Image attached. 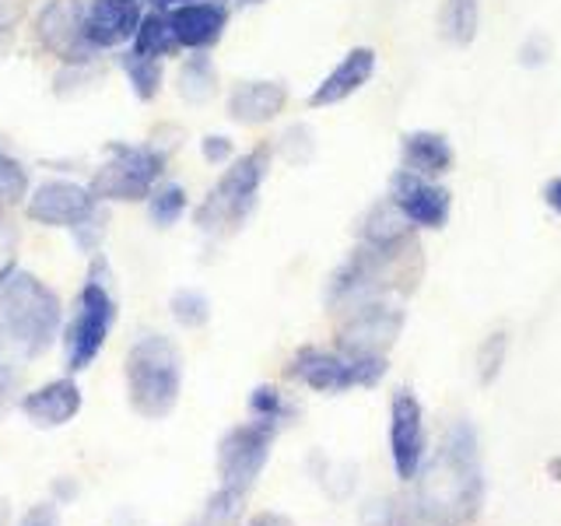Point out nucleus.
<instances>
[{
  "mask_svg": "<svg viewBox=\"0 0 561 526\" xmlns=\"http://www.w3.org/2000/svg\"><path fill=\"white\" fill-rule=\"evenodd\" d=\"M390 453L393 470L400 481H414L425 467L428 435H425V414L411 390H397L390 403Z\"/></svg>",
  "mask_w": 561,
  "mask_h": 526,
  "instance_id": "13",
  "label": "nucleus"
},
{
  "mask_svg": "<svg viewBox=\"0 0 561 526\" xmlns=\"http://www.w3.org/2000/svg\"><path fill=\"white\" fill-rule=\"evenodd\" d=\"M543 57H551V46H548V39L537 32V35H530V39L523 43V49H519V60L526 64V67H540L543 64Z\"/></svg>",
  "mask_w": 561,
  "mask_h": 526,
  "instance_id": "37",
  "label": "nucleus"
},
{
  "mask_svg": "<svg viewBox=\"0 0 561 526\" xmlns=\"http://www.w3.org/2000/svg\"><path fill=\"white\" fill-rule=\"evenodd\" d=\"M102 201L92 197V190L70 180H46L25 201V218L43 228H75L92 215Z\"/></svg>",
  "mask_w": 561,
  "mask_h": 526,
  "instance_id": "12",
  "label": "nucleus"
},
{
  "mask_svg": "<svg viewBox=\"0 0 561 526\" xmlns=\"http://www.w3.org/2000/svg\"><path fill=\"white\" fill-rule=\"evenodd\" d=\"M175 92L190 105H204L218 95V67L207 53H193L180 64V75H175Z\"/></svg>",
  "mask_w": 561,
  "mask_h": 526,
  "instance_id": "22",
  "label": "nucleus"
},
{
  "mask_svg": "<svg viewBox=\"0 0 561 526\" xmlns=\"http://www.w3.org/2000/svg\"><path fill=\"white\" fill-rule=\"evenodd\" d=\"M373 70H376V53L373 49H368V46L351 49L347 57L333 67L320 84H316V92L309 95V105H312V110H323V105H337V102L351 99L362 84H368Z\"/></svg>",
  "mask_w": 561,
  "mask_h": 526,
  "instance_id": "18",
  "label": "nucleus"
},
{
  "mask_svg": "<svg viewBox=\"0 0 561 526\" xmlns=\"http://www.w3.org/2000/svg\"><path fill=\"white\" fill-rule=\"evenodd\" d=\"M169 309H172V320L186 330H197L210 320V298L197 288H180L169 298Z\"/></svg>",
  "mask_w": 561,
  "mask_h": 526,
  "instance_id": "30",
  "label": "nucleus"
},
{
  "mask_svg": "<svg viewBox=\"0 0 561 526\" xmlns=\"http://www.w3.org/2000/svg\"><path fill=\"white\" fill-rule=\"evenodd\" d=\"M119 67L123 75H127L134 95L140 102H154L158 92H162V81H165V70H162V60H151V57H140V53H123L119 57Z\"/></svg>",
  "mask_w": 561,
  "mask_h": 526,
  "instance_id": "26",
  "label": "nucleus"
},
{
  "mask_svg": "<svg viewBox=\"0 0 561 526\" xmlns=\"http://www.w3.org/2000/svg\"><path fill=\"white\" fill-rule=\"evenodd\" d=\"M0 333L39 358L64 333V302L43 277L8 263L0 271Z\"/></svg>",
  "mask_w": 561,
  "mask_h": 526,
  "instance_id": "3",
  "label": "nucleus"
},
{
  "mask_svg": "<svg viewBox=\"0 0 561 526\" xmlns=\"http://www.w3.org/2000/svg\"><path fill=\"white\" fill-rule=\"evenodd\" d=\"M277 432H280L277 425L260 421V418L228 428L218 443V478H221V484L232 488V491H242V495H250V488L260 481L263 467H267V460H271Z\"/></svg>",
  "mask_w": 561,
  "mask_h": 526,
  "instance_id": "9",
  "label": "nucleus"
},
{
  "mask_svg": "<svg viewBox=\"0 0 561 526\" xmlns=\"http://www.w3.org/2000/svg\"><path fill=\"white\" fill-rule=\"evenodd\" d=\"M242 505H245V495L242 491H232V488H218L215 495H210L204 505H201V513L193 516L186 526H236L239 516H242Z\"/></svg>",
  "mask_w": 561,
  "mask_h": 526,
  "instance_id": "27",
  "label": "nucleus"
},
{
  "mask_svg": "<svg viewBox=\"0 0 561 526\" xmlns=\"http://www.w3.org/2000/svg\"><path fill=\"white\" fill-rule=\"evenodd\" d=\"M232 140L221 137V134H210L201 140V155H204V162L210 165H225V162H232Z\"/></svg>",
  "mask_w": 561,
  "mask_h": 526,
  "instance_id": "35",
  "label": "nucleus"
},
{
  "mask_svg": "<svg viewBox=\"0 0 561 526\" xmlns=\"http://www.w3.org/2000/svg\"><path fill=\"white\" fill-rule=\"evenodd\" d=\"M242 4H263V0H242Z\"/></svg>",
  "mask_w": 561,
  "mask_h": 526,
  "instance_id": "44",
  "label": "nucleus"
},
{
  "mask_svg": "<svg viewBox=\"0 0 561 526\" xmlns=\"http://www.w3.org/2000/svg\"><path fill=\"white\" fill-rule=\"evenodd\" d=\"M408 239H414V225L403 218V210L390 197L376 201L358 221V242L376 245V250H390V245H400Z\"/></svg>",
  "mask_w": 561,
  "mask_h": 526,
  "instance_id": "21",
  "label": "nucleus"
},
{
  "mask_svg": "<svg viewBox=\"0 0 561 526\" xmlns=\"http://www.w3.org/2000/svg\"><path fill=\"white\" fill-rule=\"evenodd\" d=\"M186 207H190V197L180 183H158L148 197V218L158 228H169L186 215Z\"/></svg>",
  "mask_w": 561,
  "mask_h": 526,
  "instance_id": "29",
  "label": "nucleus"
},
{
  "mask_svg": "<svg viewBox=\"0 0 561 526\" xmlns=\"http://www.w3.org/2000/svg\"><path fill=\"white\" fill-rule=\"evenodd\" d=\"M53 491H57V495H60L64 502H70V499L78 495V484H75V481H67V484H64V481H57V484H53Z\"/></svg>",
  "mask_w": 561,
  "mask_h": 526,
  "instance_id": "41",
  "label": "nucleus"
},
{
  "mask_svg": "<svg viewBox=\"0 0 561 526\" xmlns=\"http://www.w3.org/2000/svg\"><path fill=\"white\" fill-rule=\"evenodd\" d=\"M543 201H548L551 210H558V215H561V175H558V180H551L548 186H543Z\"/></svg>",
  "mask_w": 561,
  "mask_h": 526,
  "instance_id": "40",
  "label": "nucleus"
},
{
  "mask_svg": "<svg viewBox=\"0 0 561 526\" xmlns=\"http://www.w3.org/2000/svg\"><path fill=\"white\" fill-rule=\"evenodd\" d=\"M165 14H169V25L180 49H193V53H207L210 46H218L228 28L225 4H186V8H172Z\"/></svg>",
  "mask_w": 561,
  "mask_h": 526,
  "instance_id": "17",
  "label": "nucleus"
},
{
  "mask_svg": "<svg viewBox=\"0 0 561 526\" xmlns=\"http://www.w3.org/2000/svg\"><path fill=\"white\" fill-rule=\"evenodd\" d=\"M145 0H88L84 4V39L99 53L134 43Z\"/></svg>",
  "mask_w": 561,
  "mask_h": 526,
  "instance_id": "15",
  "label": "nucleus"
},
{
  "mask_svg": "<svg viewBox=\"0 0 561 526\" xmlns=\"http://www.w3.org/2000/svg\"><path fill=\"white\" fill-rule=\"evenodd\" d=\"M130 408L148 418L162 421L175 411L183 393V351L165 333H140L130 344L123 362Z\"/></svg>",
  "mask_w": 561,
  "mask_h": 526,
  "instance_id": "4",
  "label": "nucleus"
},
{
  "mask_svg": "<svg viewBox=\"0 0 561 526\" xmlns=\"http://www.w3.org/2000/svg\"><path fill=\"white\" fill-rule=\"evenodd\" d=\"M169 151L158 145H110V158L95 169L92 197L102 204H140L162 183Z\"/></svg>",
  "mask_w": 561,
  "mask_h": 526,
  "instance_id": "7",
  "label": "nucleus"
},
{
  "mask_svg": "<svg viewBox=\"0 0 561 526\" xmlns=\"http://www.w3.org/2000/svg\"><path fill=\"white\" fill-rule=\"evenodd\" d=\"M390 201L403 210V218L414 228H443L453 210V197L446 186H438L435 180H421V175L408 169L393 172Z\"/></svg>",
  "mask_w": 561,
  "mask_h": 526,
  "instance_id": "14",
  "label": "nucleus"
},
{
  "mask_svg": "<svg viewBox=\"0 0 561 526\" xmlns=\"http://www.w3.org/2000/svg\"><path fill=\"white\" fill-rule=\"evenodd\" d=\"M245 526H295L288 516H280V513H260V516H253Z\"/></svg>",
  "mask_w": 561,
  "mask_h": 526,
  "instance_id": "39",
  "label": "nucleus"
},
{
  "mask_svg": "<svg viewBox=\"0 0 561 526\" xmlns=\"http://www.w3.org/2000/svg\"><path fill=\"white\" fill-rule=\"evenodd\" d=\"M105 225H110V210H105L102 204L88 215L78 228H75V239H78V245L84 253H95L99 250V242H102V236H105Z\"/></svg>",
  "mask_w": 561,
  "mask_h": 526,
  "instance_id": "32",
  "label": "nucleus"
},
{
  "mask_svg": "<svg viewBox=\"0 0 561 526\" xmlns=\"http://www.w3.org/2000/svg\"><path fill=\"white\" fill-rule=\"evenodd\" d=\"M151 11H172V8H186V4H221V0H145Z\"/></svg>",
  "mask_w": 561,
  "mask_h": 526,
  "instance_id": "38",
  "label": "nucleus"
},
{
  "mask_svg": "<svg viewBox=\"0 0 561 526\" xmlns=\"http://www.w3.org/2000/svg\"><path fill=\"white\" fill-rule=\"evenodd\" d=\"M288 376L316 393H347V390H355V386H376L386 376V358L306 344L291 355Z\"/></svg>",
  "mask_w": 561,
  "mask_h": 526,
  "instance_id": "8",
  "label": "nucleus"
},
{
  "mask_svg": "<svg viewBox=\"0 0 561 526\" xmlns=\"http://www.w3.org/2000/svg\"><path fill=\"white\" fill-rule=\"evenodd\" d=\"M25 362L28 355L18 347L8 333H0V418H4L18 400H22L25 386Z\"/></svg>",
  "mask_w": 561,
  "mask_h": 526,
  "instance_id": "24",
  "label": "nucleus"
},
{
  "mask_svg": "<svg viewBox=\"0 0 561 526\" xmlns=\"http://www.w3.org/2000/svg\"><path fill=\"white\" fill-rule=\"evenodd\" d=\"M11 22L14 18H8L4 11H0V49H4V43H11Z\"/></svg>",
  "mask_w": 561,
  "mask_h": 526,
  "instance_id": "42",
  "label": "nucleus"
},
{
  "mask_svg": "<svg viewBox=\"0 0 561 526\" xmlns=\"http://www.w3.org/2000/svg\"><path fill=\"white\" fill-rule=\"evenodd\" d=\"M400 169H408L421 180H438L453 169V148L443 134L435 130H414L400 140Z\"/></svg>",
  "mask_w": 561,
  "mask_h": 526,
  "instance_id": "20",
  "label": "nucleus"
},
{
  "mask_svg": "<svg viewBox=\"0 0 561 526\" xmlns=\"http://www.w3.org/2000/svg\"><path fill=\"white\" fill-rule=\"evenodd\" d=\"M280 155L288 158L291 165H306L309 158H312V134L309 127H291L285 137H280Z\"/></svg>",
  "mask_w": 561,
  "mask_h": 526,
  "instance_id": "34",
  "label": "nucleus"
},
{
  "mask_svg": "<svg viewBox=\"0 0 561 526\" xmlns=\"http://www.w3.org/2000/svg\"><path fill=\"white\" fill-rule=\"evenodd\" d=\"M130 49L140 53V57H151V60H165V57H172V53H180V43H175L172 25H169V14L148 8L145 18H140V25H137Z\"/></svg>",
  "mask_w": 561,
  "mask_h": 526,
  "instance_id": "23",
  "label": "nucleus"
},
{
  "mask_svg": "<svg viewBox=\"0 0 561 526\" xmlns=\"http://www.w3.org/2000/svg\"><path fill=\"white\" fill-rule=\"evenodd\" d=\"M288 102V88L280 81H242L228 95V116L242 127H260L271 123Z\"/></svg>",
  "mask_w": 561,
  "mask_h": 526,
  "instance_id": "19",
  "label": "nucleus"
},
{
  "mask_svg": "<svg viewBox=\"0 0 561 526\" xmlns=\"http://www.w3.org/2000/svg\"><path fill=\"white\" fill-rule=\"evenodd\" d=\"M250 414L260 418V421H271V425H285V421L295 418V408L291 400L277 390V386H256V390L250 393Z\"/></svg>",
  "mask_w": 561,
  "mask_h": 526,
  "instance_id": "31",
  "label": "nucleus"
},
{
  "mask_svg": "<svg viewBox=\"0 0 561 526\" xmlns=\"http://www.w3.org/2000/svg\"><path fill=\"white\" fill-rule=\"evenodd\" d=\"M481 25V0H446L438 14V32L453 46H470Z\"/></svg>",
  "mask_w": 561,
  "mask_h": 526,
  "instance_id": "25",
  "label": "nucleus"
},
{
  "mask_svg": "<svg viewBox=\"0 0 561 526\" xmlns=\"http://www.w3.org/2000/svg\"><path fill=\"white\" fill-rule=\"evenodd\" d=\"M417 516L432 526H467L478 516V505L484 495L481 478V453H478V432L470 421L449 425L443 449L435 460L417 473Z\"/></svg>",
  "mask_w": 561,
  "mask_h": 526,
  "instance_id": "1",
  "label": "nucleus"
},
{
  "mask_svg": "<svg viewBox=\"0 0 561 526\" xmlns=\"http://www.w3.org/2000/svg\"><path fill=\"white\" fill-rule=\"evenodd\" d=\"M505 333H491V338L481 344V355H478V373H481V382H491L499 376V368L505 362Z\"/></svg>",
  "mask_w": 561,
  "mask_h": 526,
  "instance_id": "33",
  "label": "nucleus"
},
{
  "mask_svg": "<svg viewBox=\"0 0 561 526\" xmlns=\"http://www.w3.org/2000/svg\"><path fill=\"white\" fill-rule=\"evenodd\" d=\"M425 271L417 239H408L390 250H376V245L358 242L337 271H333L327 285V306L333 312H347L355 306L376 302V298H400L411 295Z\"/></svg>",
  "mask_w": 561,
  "mask_h": 526,
  "instance_id": "2",
  "label": "nucleus"
},
{
  "mask_svg": "<svg viewBox=\"0 0 561 526\" xmlns=\"http://www.w3.org/2000/svg\"><path fill=\"white\" fill-rule=\"evenodd\" d=\"M18 526H60V505H57V502H39V505H32Z\"/></svg>",
  "mask_w": 561,
  "mask_h": 526,
  "instance_id": "36",
  "label": "nucleus"
},
{
  "mask_svg": "<svg viewBox=\"0 0 561 526\" xmlns=\"http://www.w3.org/2000/svg\"><path fill=\"white\" fill-rule=\"evenodd\" d=\"M403 526H408V519H403ZM411 526H432V523L421 519V516H417V508H414V523H411Z\"/></svg>",
  "mask_w": 561,
  "mask_h": 526,
  "instance_id": "43",
  "label": "nucleus"
},
{
  "mask_svg": "<svg viewBox=\"0 0 561 526\" xmlns=\"http://www.w3.org/2000/svg\"><path fill=\"white\" fill-rule=\"evenodd\" d=\"M119 302L113 295V274L110 263L102 256L92 260V271H88L84 285L75 298V309H70V320L64 323V362L70 373H84L92 368L102 355L105 341L116 327Z\"/></svg>",
  "mask_w": 561,
  "mask_h": 526,
  "instance_id": "5",
  "label": "nucleus"
},
{
  "mask_svg": "<svg viewBox=\"0 0 561 526\" xmlns=\"http://www.w3.org/2000/svg\"><path fill=\"white\" fill-rule=\"evenodd\" d=\"M84 4L88 0H49L35 14V39L67 67H92L102 53L84 39Z\"/></svg>",
  "mask_w": 561,
  "mask_h": 526,
  "instance_id": "10",
  "label": "nucleus"
},
{
  "mask_svg": "<svg viewBox=\"0 0 561 526\" xmlns=\"http://www.w3.org/2000/svg\"><path fill=\"white\" fill-rule=\"evenodd\" d=\"M344 320L337 327V344L341 351L351 355H382L390 351L403 330V312L393 306V298H376V302H365L341 312Z\"/></svg>",
  "mask_w": 561,
  "mask_h": 526,
  "instance_id": "11",
  "label": "nucleus"
},
{
  "mask_svg": "<svg viewBox=\"0 0 561 526\" xmlns=\"http://www.w3.org/2000/svg\"><path fill=\"white\" fill-rule=\"evenodd\" d=\"M81 403H84V397H81L78 379L60 376V379H49L43 386H35V390H28L22 400H18V408H22V414L35 428H64L81 414Z\"/></svg>",
  "mask_w": 561,
  "mask_h": 526,
  "instance_id": "16",
  "label": "nucleus"
},
{
  "mask_svg": "<svg viewBox=\"0 0 561 526\" xmlns=\"http://www.w3.org/2000/svg\"><path fill=\"white\" fill-rule=\"evenodd\" d=\"M28 193H32L28 169L18 158L0 155V215H11V210L25 207Z\"/></svg>",
  "mask_w": 561,
  "mask_h": 526,
  "instance_id": "28",
  "label": "nucleus"
},
{
  "mask_svg": "<svg viewBox=\"0 0 561 526\" xmlns=\"http://www.w3.org/2000/svg\"><path fill=\"white\" fill-rule=\"evenodd\" d=\"M271 155L274 151L267 145H260L253 151H245L242 158H236V162H228L221 180L210 186L201 207L193 210V225H197L204 236L225 239L250 221V215L256 210V201H260V186L267 180Z\"/></svg>",
  "mask_w": 561,
  "mask_h": 526,
  "instance_id": "6",
  "label": "nucleus"
}]
</instances>
